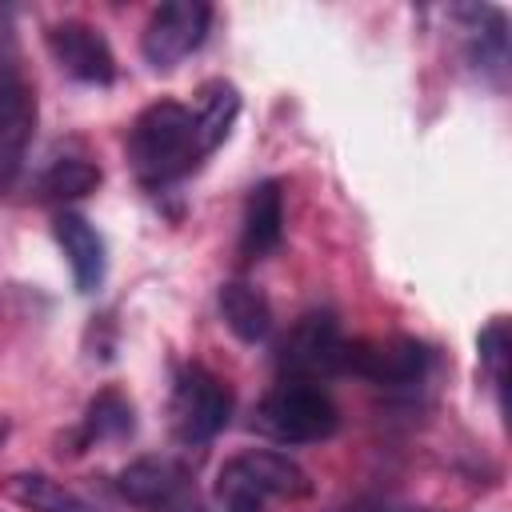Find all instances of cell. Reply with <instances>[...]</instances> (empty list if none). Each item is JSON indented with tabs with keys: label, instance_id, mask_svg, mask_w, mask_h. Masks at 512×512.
<instances>
[{
	"label": "cell",
	"instance_id": "obj_15",
	"mask_svg": "<svg viewBox=\"0 0 512 512\" xmlns=\"http://www.w3.org/2000/svg\"><path fill=\"white\" fill-rule=\"evenodd\" d=\"M8 496L32 512H96L84 496H76L72 488H64L44 472H16L8 480Z\"/></svg>",
	"mask_w": 512,
	"mask_h": 512
},
{
	"label": "cell",
	"instance_id": "obj_9",
	"mask_svg": "<svg viewBox=\"0 0 512 512\" xmlns=\"http://www.w3.org/2000/svg\"><path fill=\"white\" fill-rule=\"evenodd\" d=\"M432 364V352L416 340H356L348 344V356H344V372H356L380 388H408V384H420L424 372Z\"/></svg>",
	"mask_w": 512,
	"mask_h": 512
},
{
	"label": "cell",
	"instance_id": "obj_13",
	"mask_svg": "<svg viewBox=\"0 0 512 512\" xmlns=\"http://www.w3.org/2000/svg\"><path fill=\"white\" fill-rule=\"evenodd\" d=\"M220 316L224 324L244 340V344H260L272 332V304L268 296L248 284V280H228L220 284Z\"/></svg>",
	"mask_w": 512,
	"mask_h": 512
},
{
	"label": "cell",
	"instance_id": "obj_12",
	"mask_svg": "<svg viewBox=\"0 0 512 512\" xmlns=\"http://www.w3.org/2000/svg\"><path fill=\"white\" fill-rule=\"evenodd\" d=\"M52 232H56V244L64 248V256H68L76 292H96V288L104 284V268H108L104 236H100V232L92 228V220L80 216V212H60V216L52 220Z\"/></svg>",
	"mask_w": 512,
	"mask_h": 512
},
{
	"label": "cell",
	"instance_id": "obj_8",
	"mask_svg": "<svg viewBox=\"0 0 512 512\" xmlns=\"http://www.w3.org/2000/svg\"><path fill=\"white\" fill-rule=\"evenodd\" d=\"M208 24H212V8L200 4V0H172V4H160L148 24H144V36H140V52L152 68H176L184 56H192L204 36H208Z\"/></svg>",
	"mask_w": 512,
	"mask_h": 512
},
{
	"label": "cell",
	"instance_id": "obj_11",
	"mask_svg": "<svg viewBox=\"0 0 512 512\" xmlns=\"http://www.w3.org/2000/svg\"><path fill=\"white\" fill-rule=\"evenodd\" d=\"M284 240V184L280 180H260L248 192L244 220H240V256L244 260H264L272 248Z\"/></svg>",
	"mask_w": 512,
	"mask_h": 512
},
{
	"label": "cell",
	"instance_id": "obj_2",
	"mask_svg": "<svg viewBox=\"0 0 512 512\" xmlns=\"http://www.w3.org/2000/svg\"><path fill=\"white\" fill-rule=\"evenodd\" d=\"M312 476L276 448H244L216 472V496L224 508H260L264 500H304Z\"/></svg>",
	"mask_w": 512,
	"mask_h": 512
},
{
	"label": "cell",
	"instance_id": "obj_1",
	"mask_svg": "<svg viewBox=\"0 0 512 512\" xmlns=\"http://www.w3.org/2000/svg\"><path fill=\"white\" fill-rule=\"evenodd\" d=\"M196 112L180 100L148 104L128 128V160L144 188H168L204 160Z\"/></svg>",
	"mask_w": 512,
	"mask_h": 512
},
{
	"label": "cell",
	"instance_id": "obj_19",
	"mask_svg": "<svg viewBox=\"0 0 512 512\" xmlns=\"http://www.w3.org/2000/svg\"><path fill=\"white\" fill-rule=\"evenodd\" d=\"M4 440H8V424L0 420V444H4Z\"/></svg>",
	"mask_w": 512,
	"mask_h": 512
},
{
	"label": "cell",
	"instance_id": "obj_14",
	"mask_svg": "<svg viewBox=\"0 0 512 512\" xmlns=\"http://www.w3.org/2000/svg\"><path fill=\"white\" fill-rule=\"evenodd\" d=\"M192 112H196V132H200L204 152H216L224 144V136L232 132V124H236L240 92L228 80H212V84L200 88V100H196Z\"/></svg>",
	"mask_w": 512,
	"mask_h": 512
},
{
	"label": "cell",
	"instance_id": "obj_5",
	"mask_svg": "<svg viewBox=\"0 0 512 512\" xmlns=\"http://www.w3.org/2000/svg\"><path fill=\"white\" fill-rule=\"evenodd\" d=\"M168 416H172V436L180 444H208L232 420V392L204 364H184L172 380Z\"/></svg>",
	"mask_w": 512,
	"mask_h": 512
},
{
	"label": "cell",
	"instance_id": "obj_10",
	"mask_svg": "<svg viewBox=\"0 0 512 512\" xmlns=\"http://www.w3.org/2000/svg\"><path fill=\"white\" fill-rule=\"evenodd\" d=\"M48 52L52 60L80 84H112L116 80V56L108 48V40L100 36V28L84 24V20H56L48 32Z\"/></svg>",
	"mask_w": 512,
	"mask_h": 512
},
{
	"label": "cell",
	"instance_id": "obj_16",
	"mask_svg": "<svg viewBox=\"0 0 512 512\" xmlns=\"http://www.w3.org/2000/svg\"><path fill=\"white\" fill-rule=\"evenodd\" d=\"M132 424H136L132 400L108 388V392H100V396L88 404V412H84V420H80V428H76V444H80V448H92V444H100V440H120V436L132 432Z\"/></svg>",
	"mask_w": 512,
	"mask_h": 512
},
{
	"label": "cell",
	"instance_id": "obj_3",
	"mask_svg": "<svg viewBox=\"0 0 512 512\" xmlns=\"http://www.w3.org/2000/svg\"><path fill=\"white\" fill-rule=\"evenodd\" d=\"M256 428L276 444H320L340 428V408L312 380H280L260 400Z\"/></svg>",
	"mask_w": 512,
	"mask_h": 512
},
{
	"label": "cell",
	"instance_id": "obj_6",
	"mask_svg": "<svg viewBox=\"0 0 512 512\" xmlns=\"http://www.w3.org/2000/svg\"><path fill=\"white\" fill-rule=\"evenodd\" d=\"M344 356H348V340L340 332L336 312L316 308V312H304L288 328V336L276 348V368H280V380L320 384V380L344 372Z\"/></svg>",
	"mask_w": 512,
	"mask_h": 512
},
{
	"label": "cell",
	"instance_id": "obj_7",
	"mask_svg": "<svg viewBox=\"0 0 512 512\" xmlns=\"http://www.w3.org/2000/svg\"><path fill=\"white\" fill-rule=\"evenodd\" d=\"M116 488L144 512H204V500L188 476V468L172 456H140L120 476Z\"/></svg>",
	"mask_w": 512,
	"mask_h": 512
},
{
	"label": "cell",
	"instance_id": "obj_17",
	"mask_svg": "<svg viewBox=\"0 0 512 512\" xmlns=\"http://www.w3.org/2000/svg\"><path fill=\"white\" fill-rule=\"evenodd\" d=\"M96 184H100V168L92 160H84V156H60L36 180V196L40 200H76V196H88Z\"/></svg>",
	"mask_w": 512,
	"mask_h": 512
},
{
	"label": "cell",
	"instance_id": "obj_18",
	"mask_svg": "<svg viewBox=\"0 0 512 512\" xmlns=\"http://www.w3.org/2000/svg\"><path fill=\"white\" fill-rule=\"evenodd\" d=\"M476 344H480V364L492 372L496 388H504V356H508V328H504V320H492L480 332Z\"/></svg>",
	"mask_w": 512,
	"mask_h": 512
},
{
	"label": "cell",
	"instance_id": "obj_4",
	"mask_svg": "<svg viewBox=\"0 0 512 512\" xmlns=\"http://www.w3.org/2000/svg\"><path fill=\"white\" fill-rule=\"evenodd\" d=\"M36 128V88L24 72L16 36H0V192L16 180Z\"/></svg>",
	"mask_w": 512,
	"mask_h": 512
}]
</instances>
